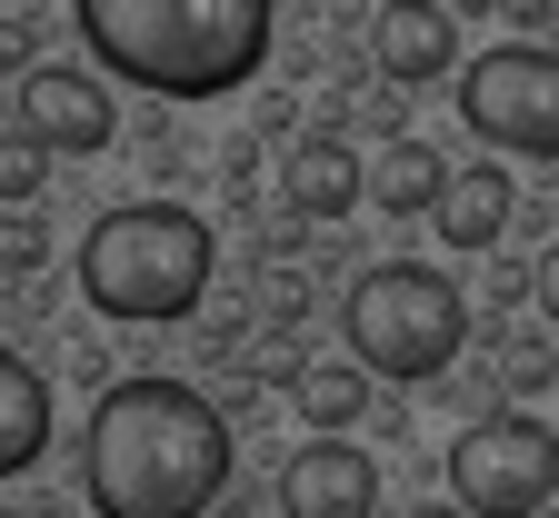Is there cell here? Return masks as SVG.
<instances>
[{
    "label": "cell",
    "instance_id": "cell-8",
    "mask_svg": "<svg viewBox=\"0 0 559 518\" xmlns=\"http://www.w3.org/2000/svg\"><path fill=\"white\" fill-rule=\"evenodd\" d=\"M280 518H380V459L349 438H310L280 459Z\"/></svg>",
    "mask_w": 559,
    "mask_h": 518
},
{
    "label": "cell",
    "instance_id": "cell-14",
    "mask_svg": "<svg viewBox=\"0 0 559 518\" xmlns=\"http://www.w3.org/2000/svg\"><path fill=\"white\" fill-rule=\"evenodd\" d=\"M290 409H300L320 438H349V429H360V409H370V380H360L349 359H300V369H290Z\"/></svg>",
    "mask_w": 559,
    "mask_h": 518
},
{
    "label": "cell",
    "instance_id": "cell-12",
    "mask_svg": "<svg viewBox=\"0 0 559 518\" xmlns=\"http://www.w3.org/2000/svg\"><path fill=\"white\" fill-rule=\"evenodd\" d=\"M440 180H450V160L430 150V140H380V160H360V200L380 219H430Z\"/></svg>",
    "mask_w": 559,
    "mask_h": 518
},
{
    "label": "cell",
    "instance_id": "cell-2",
    "mask_svg": "<svg viewBox=\"0 0 559 518\" xmlns=\"http://www.w3.org/2000/svg\"><path fill=\"white\" fill-rule=\"evenodd\" d=\"M70 31L100 70H120L151 100H221V91L260 81L280 11L270 0H81Z\"/></svg>",
    "mask_w": 559,
    "mask_h": 518
},
{
    "label": "cell",
    "instance_id": "cell-20",
    "mask_svg": "<svg viewBox=\"0 0 559 518\" xmlns=\"http://www.w3.org/2000/svg\"><path fill=\"white\" fill-rule=\"evenodd\" d=\"M409 518H460V508H450V498H430V508H409Z\"/></svg>",
    "mask_w": 559,
    "mask_h": 518
},
{
    "label": "cell",
    "instance_id": "cell-5",
    "mask_svg": "<svg viewBox=\"0 0 559 518\" xmlns=\"http://www.w3.org/2000/svg\"><path fill=\"white\" fill-rule=\"evenodd\" d=\"M559 498V429L530 409H489L450 438V508L460 518H549Z\"/></svg>",
    "mask_w": 559,
    "mask_h": 518
},
{
    "label": "cell",
    "instance_id": "cell-11",
    "mask_svg": "<svg viewBox=\"0 0 559 518\" xmlns=\"http://www.w3.org/2000/svg\"><path fill=\"white\" fill-rule=\"evenodd\" d=\"M510 209H520V180L500 170V160H469V170H450L440 180V240L450 250H500L510 240Z\"/></svg>",
    "mask_w": 559,
    "mask_h": 518
},
{
    "label": "cell",
    "instance_id": "cell-19",
    "mask_svg": "<svg viewBox=\"0 0 559 518\" xmlns=\"http://www.w3.org/2000/svg\"><path fill=\"white\" fill-rule=\"evenodd\" d=\"M0 81H31V31L0 21Z\"/></svg>",
    "mask_w": 559,
    "mask_h": 518
},
{
    "label": "cell",
    "instance_id": "cell-13",
    "mask_svg": "<svg viewBox=\"0 0 559 518\" xmlns=\"http://www.w3.org/2000/svg\"><path fill=\"white\" fill-rule=\"evenodd\" d=\"M40 449H50V380L0 339V479H21Z\"/></svg>",
    "mask_w": 559,
    "mask_h": 518
},
{
    "label": "cell",
    "instance_id": "cell-7",
    "mask_svg": "<svg viewBox=\"0 0 559 518\" xmlns=\"http://www.w3.org/2000/svg\"><path fill=\"white\" fill-rule=\"evenodd\" d=\"M21 130L40 140V150H70V160H91L120 140V110L110 91L91 81V70H70V60H31V81H21Z\"/></svg>",
    "mask_w": 559,
    "mask_h": 518
},
{
    "label": "cell",
    "instance_id": "cell-16",
    "mask_svg": "<svg viewBox=\"0 0 559 518\" xmlns=\"http://www.w3.org/2000/svg\"><path fill=\"white\" fill-rule=\"evenodd\" d=\"M40 260H50V230L31 209H0V269H40Z\"/></svg>",
    "mask_w": 559,
    "mask_h": 518
},
{
    "label": "cell",
    "instance_id": "cell-9",
    "mask_svg": "<svg viewBox=\"0 0 559 518\" xmlns=\"http://www.w3.org/2000/svg\"><path fill=\"white\" fill-rule=\"evenodd\" d=\"M370 60L400 91L450 81L460 70V11H440V0H390V11H370Z\"/></svg>",
    "mask_w": 559,
    "mask_h": 518
},
{
    "label": "cell",
    "instance_id": "cell-1",
    "mask_svg": "<svg viewBox=\"0 0 559 518\" xmlns=\"http://www.w3.org/2000/svg\"><path fill=\"white\" fill-rule=\"evenodd\" d=\"M81 489L100 518H210L230 498V419L190 380H120L91 399Z\"/></svg>",
    "mask_w": 559,
    "mask_h": 518
},
{
    "label": "cell",
    "instance_id": "cell-21",
    "mask_svg": "<svg viewBox=\"0 0 559 518\" xmlns=\"http://www.w3.org/2000/svg\"><path fill=\"white\" fill-rule=\"evenodd\" d=\"M0 518H21V508H0Z\"/></svg>",
    "mask_w": 559,
    "mask_h": 518
},
{
    "label": "cell",
    "instance_id": "cell-15",
    "mask_svg": "<svg viewBox=\"0 0 559 518\" xmlns=\"http://www.w3.org/2000/svg\"><path fill=\"white\" fill-rule=\"evenodd\" d=\"M40 180H50V150H40L31 130H0V209H31Z\"/></svg>",
    "mask_w": 559,
    "mask_h": 518
},
{
    "label": "cell",
    "instance_id": "cell-4",
    "mask_svg": "<svg viewBox=\"0 0 559 518\" xmlns=\"http://www.w3.org/2000/svg\"><path fill=\"white\" fill-rule=\"evenodd\" d=\"M340 339H349V369H360V380L419 389V380H450V359L469 349V300L430 260H380V269L349 279Z\"/></svg>",
    "mask_w": 559,
    "mask_h": 518
},
{
    "label": "cell",
    "instance_id": "cell-18",
    "mask_svg": "<svg viewBox=\"0 0 559 518\" xmlns=\"http://www.w3.org/2000/svg\"><path fill=\"white\" fill-rule=\"evenodd\" d=\"M530 310H539V320H559V240L530 260Z\"/></svg>",
    "mask_w": 559,
    "mask_h": 518
},
{
    "label": "cell",
    "instance_id": "cell-3",
    "mask_svg": "<svg viewBox=\"0 0 559 518\" xmlns=\"http://www.w3.org/2000/svg\"><path fill=\"white\" fill-rule=\"evenodd\" d=\"M210 269H221V240H210L200 209L120 200L81 240V300L100 320H130V329H170V320H190L210 300Z\"/></svg>",
    "mask_w": 559,
    "mask_h": 518
},
{
    "label": "cell",
    "instance_id": "cell-6",
    "mask_svg": "<svg viewBox=\"0 0 559 518\" xmlns=\"http://www.w3.org/2000/svg\"><path fill=\"white\" fill-rule=\"evenodd\" d=\"M460 120L500 160H559V50L500 40L460 60Z\"/></svg>",
    "mask_w": 559,
    "mask_h": 518
},
{
    "label": "cell",
    "instance_id": "cell-10",
    "mask_svg": "<svg viewBox=\"0 0 559 518\" xmlns=\"http://www.w3.org/2000/svg\"><path fill=\"white\" fill-rule=\"evenodd\" d=\"M280 209L290 219H349L360 209V150L330 140V130L290 140V150H280Z\"/></svg>",
    "mask_w": 559,
    "mask_h": 518
},
{
    "label": "cell",
    "instance_id": "cell-17",
    "mask_svg": "<svg viewBox=\"0 0 559 518\" xmlns=\"http://www.w3.org/2000/svg\"><path fill=\"white\" fill-rule=\"evenodd\" d=\"M500 380H510V389H549V380H559V349H549V339H510Z\"/></svg>",
    "mask_w": 559,
    "mask_h": 518
}]
</instances>
